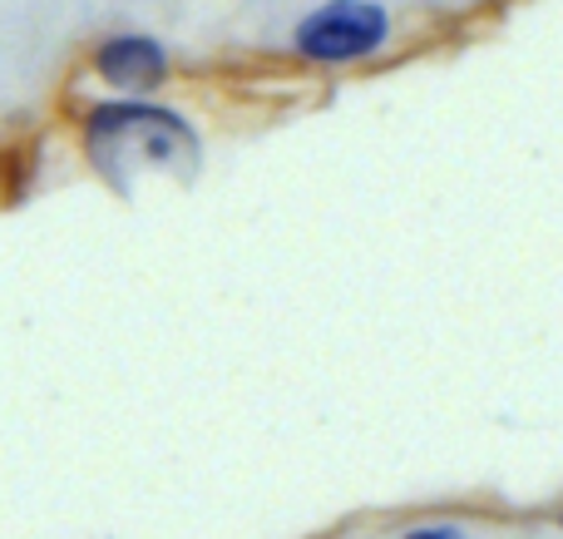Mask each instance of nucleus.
I'll list each match as a JSON object with an SVG mask.
<instances>
[{
	"instance_id": "f257e3e1",
	"label": "nucleus",
	"mask_w": 563,
	"mask_h": 539,
	"mask_svg": "<svg viewBox=\"0 0 563 539\" xmlns=\"http://www.w3.org/2000/svg\"><path fill=\"white\" fill-rule=\"evenodd\" d=\"M79 144H85V158L95 164V174L109 178L119 194L129 188V178L139 168L194 174L198 158H203L198 129L178 109L154 105L148 95H114L89 105L85 119H79Z\"/></svg>"
},
{
	"instance_id": "f03ea898",
	"label": "nucleus",
	"mask_w": 563,
	"mask_h": 539,
	"mask_svg": "<svg viewBox=\"0 0 563 539\" xmlns=\"http://www.w3.org/2000/svg\"><path fill=\"white\" fill-rule=\"evenodd\" d=\"M390 40V10L380 0H321L297 20L291 55L307 65H361Z\"/></svg>"
},
{
	"instance_id": "7ed1b4c3",
	"label": "nucleus",
	"mask_w": 563,
	"mask_h": 539,
	"mask_svg": "<svg viewBox=\"0 0 563 539\" xmlns=\"http://www.w3.org/2000/svg\"><path fill=\"white\" fill-rule=\"evenodd\" d=\"M89 69L114 95H158L174 75V55L164 50V40L119 30V35H104L89 50Z\"/></svg>"
},
{
	"instance_id": "20e7f679",
	"label": "nucleus",
	"mask_w": 563,
	"mask_h": 539,
	"mask_svg": "<svg viewBox=\"0 0 563 539\" xmlns=\"http://www.w3.org/2000/svg\"><path fill=\"white\" fill-rule=\"evenodd\" d=\"M406 539H470L460 525H416V530H406Z\"/></svg>"
}]
</instances>
